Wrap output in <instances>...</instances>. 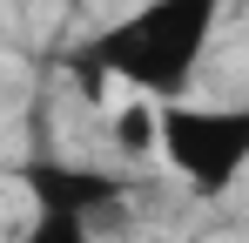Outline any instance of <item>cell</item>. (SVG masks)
<instances>
[{
  "instance_id": "1",
  "label": "cell",
  "mask_w": 249,
  "mask_h": 243,
  "mask_svg": "<svg viewBox=\"0 0 249 243\" xmlns=\"http://www.w3.org/2000/svg\"><path fill=\"white\" fill-rule=\"evenodd\" d=\"M222 7L229 0H148L135 7L128 20L101 27V34L81 47L88 81H122L135 101H189V81H196V61L209 54V40L222 27Z\"/></svg>"
},
{
  "instance_id": "2",
  "label": "cell",
  "mask_w": 249,
  "mask_h": 243,
  "mask_svg": "<svg viewBox=\"0 0 249 243\" xmlns=\"http://www.w3.org/2000/svg\"><path fill=\"white\" fill-rule=\"evenodd\" d=\"M155 162L182 176L196 196H229L249 169V115L209 101H162L155 108Z\"/></svg>"
},
{
  "instance_id": "3",
  "label": "cell",
  "mask_w": 249,
  "mask_h": 243,
  "mask_svg": "<svg viewBox=\"0 0 249 243\" xmlns=\"http://www.w3.org/2000/svg\"><path fill=\"white\" fill-rule=\"evenodd\" d=\"M115 142H122V156H155V101L128 95L115 108Z\"/></svg>"
},
{
  "instance_id": "4",
  "label": "cell",
  "mask_w": 249,
  "mask_h": 243,
  "mask_svg": "<svg viewBox=\"0 0 249 243\" xmlns=\"http://www.w3.org/2000/svg\"><path fill=\"white\" fill-rule=\"evenodd\" d=\"M14 243H88V223L81 216H61V209H41L34 230H20Z\"/></svg>"
}]
</instances>
